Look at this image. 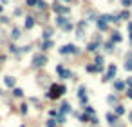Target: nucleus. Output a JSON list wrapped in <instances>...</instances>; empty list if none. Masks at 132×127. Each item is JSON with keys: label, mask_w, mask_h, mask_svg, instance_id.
I'll list each match as a JSON object with an SVG mask.
<instances>
[{"label": "nucleus", "mask_w": 132, "mask_h": 127, "mask_svg": "<svg viewBox=\"0 0 132 127\" xmlns=\"http://www.w3.org/2000/svg\"><path fill=\"white\" fill-rule=\"evenodd\" d=\"M121 2H123V6H130L132 0H121Z\"/></svg>", "instance_id": "18"}, {"label": "nucleus", "mask_w": 132, "mask_h": 127, "mask_svg": "<svg viewBox=\"0 0 132 127\" xmlns=\"http://www.w3.org/2000/svg\"><path fill=\"white\" fill-rule=\"evenodd\" d=\"M51 47V42H44V49H49Z\"/></svg>", "instance_id": "13"}, {"label": "nucleus", "mask_w": 132, "mask_h": 127, "mask_svg": "<svg viewBox=\"0 0 132 127\" xmlns=\"http://www.w3.org/2000/svg\"><path fill=\"white\" fill-rule=\"evenodd\" d=\"M116 73V67L114 65H110L108 67V73H107V76H105V80H108V78H112V74Z\"/></svg>", "instance_id": "5"}, {"label": "nucleus", "mask_w": 132, "mask_h": 127, "mask_svg": "<svg viewBox=\"0 0 132 127\" xmlns=\"http://www.w3.org/2000/svg\"><path fill=\"white\" fill-rule=\"evenodd\" d=\"M13 38H18V36H20V31H18V29H13Z\"/></svg>", "instance_id": "11"}, {"label": "nucleus", "mask_w": 132, "mask_h": 127, "mask_svg": "<svg viewBox=\"0 0 132 127\" xmlns=\"http://www.w3.org/2000/svg\"><path fill=\"white\" fill-rule=\"evenodd\" d=\"M71 107H69V103H62V113H69Z\"/></svg>", "instance_id": "7"}, {"label": "nucleus", "mask_w": 132, "mask_h": 127, "mask_svg": "<svg viewBox=\"0 0 132 127\" xmlns=\"http://www.w3.org/2000/svg\"><path fill=\"white\" fill-rule=\"evenodd\" d=\"M6 84H7V85L11 87V85L14 84V78H11V76H6Z\"/></svg>", "instance_id": "8"}, {"label": "nucleus", "mask_w": 132, "mask_h": 127, "mask_svg": "<svg viewBox=\"0 0 132 127\" xmlns=\"http://www.w3.org/2000/svg\"><path fill=\"white\" fill-rule=\"evenodd\" d=\"M127 84H128L130 87H132V78H128V80H127Z\"/></svg>", "instance_id": "19"}, {"label": "nucleus", "mask_w": 132, "mask_h": 127, "mask_svg": "<svg viewBox=\"0 0 132 127\" xmlns=\"http://www.w3.org/2000/svg\"><path fill=\"white\" fill-rule=\"evenodd\" d=\"M125 67H127L128 71H130V69H132V62H127V64H125Z\"/></svg>", "instance_id": "17"}, {"label": "nucleus", "mask_w": 132, "mask_h": 127, "mask_svg": "<svg viewBox=\"0 0 132 127\" xmlns=\"http://www.w3.org/2000/svg\"><path fill=\"white\" fill-rule=\"evenodd\" d=\"M44 64H45V56H42V55L34 56V62H33V65H34V67H38V65H44Z\"/></svg>", "instance_id": "2"}, {"label": "nucleus", "mask_w": 132, "mask_h": 127, "mask_svg": "<svg viewBox=\"0 0 132 127\" xmlns=\"http://www.w3.org/2000/svg\"><path fill=\"white\" fill-rule=\"evenodd\" d=\"M52 7H54V11H60V13H67V11H69L67 7H62V6H58V4H54Z\"/></svg>", "instance_id": "6"}, {"label": "nucleus", "mask_w": 132, "mask_h": 127, "mask_svg": "<svg viewBox=\"0 0 132 127\" xmlns=\"http://www.w3.org/2000/svg\"><path fill=\"white\" fill-rule=\"evenodd\" d=\"M33 24H34L33 18H27V20H26V27H33Z\"/></svg>", "instance_id": "9"}, {"label": "nucleus", "mask_w": 132, "mask_h": 127, "mask_svg": "<svg viewBox=\"0 0 132 127\" xmlns=\"http://www.w3.org/2000/svg\"><path fill=\"white\" fill-rule=\"evenodd\" d=\"M116 127H121V125H116Z\"/></svg>", "instance_id": "21"}, {"label": "nucleus", "mask_w": 132, "mask_h": 127, "mask_svg": "<svg viewBox=\"0 0 132 127\" xmlns=\"http://www.w3.org/2000/svg\"><path fill=\"white\" fill-rule=\"evenodd\" d=\"M121 40V36L118 35V33H116V35H112V42H120Z\"/></svg>", "instance_id": "12"}, {"label": "nucleus", "mask_w": 132, "mask_h": 127, "mask_svg": "<svg viewBox=\"0 0 132 127\" xmlns=\"http://www.w3.org/2000/svg\"><path fill=\"white\" fill-rule=\"evenodd\" d=\"M116 89H123V84H121V82H116Z\"/></svg>", "instance_id": "14"}, {"label": "nucleus", "mask_w": 132, "mask_h": 127, "mask_svg": "<svg viewBox=\"0 0 132 127\" xmlns=\"http://www.w3.org/2000/svg\"><path fill=\"white\" fill-rule=\"evenodd\" d=\"M40 4V0H27V6H36Z\"/></svg>", "instance_id": "10"}, {"label": "nucleus", "mask_w": 132, "mask_h": 127, "mask_svg": "<svg viewBox=\"0 0 132 127\" xmlns=\"http://www.w3.org/2000/svg\"><path fill=\"white\" fill-rule=\"evenodd\" d=\"M116 113H118V114H123V107H116Z\"/></svg>", "instance_id": "16"}, {"label": "nucleus", "mask_w": 132, "mask_h": 127, "mask_svg": "<svg viewBox=\"0 0 132 127\" xmlns=\"http://www.w3.org/2000/svg\"><path fill=\"white\" fill-rule=\"evenodd\" d=\"M64 91H65V87H64V85H52V87H51L49 96H51V98H56V96H60Z\"/></svg>", "instance_id": "1"}, {"label": "nucleus", "mask_w": 132, "mask_h": 127, "mask_svg": "<svg viewBox=\"0 0 132 127\" xmlns=\"http://www.w3.org/2000/svg\"><path fill=\"white\" fill-rule=\"evenodd\" d=\"M56 71H58V73H60V74H62L64 78H69V76H71V73H69V71H65V69H64L62 65H58V67H56Z\"/></svg>", "instance_id": "4"}, {"label": "nucleus", "mask_w": 132, "mask_h": 127, "mask_svg": "<svg viewBox=\"0 0 132 127\" xmlns=\"http://www.w3.org/2000/svg\"><path fill=\"white\" fill-rule=\"evenodd\" d=\"M60 53H76V47L74 46H64L60 49Z\"/></svg>", "instance_id": "3"}, {"label": "nucleus", "mask_w": 132, "mask_h": 127, "mask_svg": "<svg viewBox=\"0 0 132 127\" xmlns=\"http://www.w3.org/2000/svg\"><path fill=\"white\" fill-rule=\"evenodd\" d=\"M14 94H16V96H22V89H14Z\"/></svg>", "instance_id": "15"}, {"label": "nucleus", "mask_w": 132, "mask_h": 127, "mask_svg": "<svg viewBox=\"0 0 132 127\" xmlns=\"http://www.w3.org/2000/svg\"><path fill=\"white\" fill-rule=\"evenodd\" d=\"M128 29H130V31H132V22H130V24H128Z\"/></svg>", "instance_id": "20"}]
</instances>
